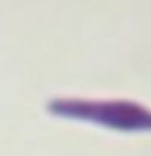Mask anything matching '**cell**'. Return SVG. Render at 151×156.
<instances>
[{
    "mask_svg": "<svg viewBox=\"0 0 151 156\" xmlns=\"http://www.w3.org/2000/svg\"><path fill=\"white\" fill-rule=\"evenodd\" d=\"M48 111L62 119L92 123L120 133H151V109L135 100L60 97L49 100Z\"/></svg>",
    "mask_w": 151,
    "mask_h": 156,
    "instance_id": "cell-1",
    "label": "cell"
}]
</instances>
